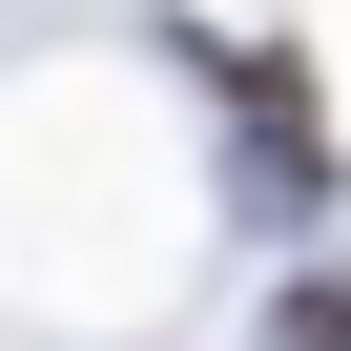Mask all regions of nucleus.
I'll use <instances>...</instances> for the list:
<instances>
[{"mask_svg":"<svg viewBox=\"0 0 351 351\" xmlns=\"http://www.w3.org/2000/svg\"><path fill=\"white\" fill-rule=\"evenodd\" d=\"M269 351H351V289H289V310H269Z\"/></svg>","mask_w":351,"mask_h":351,"instance_id":"1","label":"nucleus"}]
</instances>
